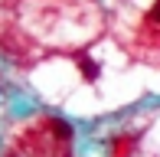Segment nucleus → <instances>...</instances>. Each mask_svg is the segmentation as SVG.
I'll return each mask as SVG.
<instances>
[{"mask_svg": "<svg viewBox=\"0 0 160 157\" xmlns=\"http://www.w3.org/2000/svg\"><path fill=\"white\" fill-rule=\"evenodd\" d=\"M75 62L82 66V72H85V82H95V78H98V72H101V69H98V62H92L85 53H78V56H75Z\"/></svg>", "mask_w": 160, "mask_h": 157, "instance_id": "nucleus-1", "label": "nucleus"}, {"mask_svg": "<svg viewBox=\"0 0 160 157\" xmlns=\"http://www.w3.org/2000/svg\"><path fill=\"white\" fill-rule=\"evenodd\" d=\"M49 128H52L56 134H62V138H72V128L65 124V121H59V118H56V121H49Z\"/></svg>", "mask_w": 160, "mask_h": 157, "instance_id": "nucleus-2", "label": "nucleus"}, {"mask_svg": "<svg viewBox=\"0 0 160 157\" xmlns=\"http://www.w3.org/2000/svg\"><path fill=\"white\" fill-rule=\"evenodd\" d=\"M7 157H20V154H7Z\"/></svg>", "mask_w": 160, "mask_h": 157, "instance_id": "nucleus-4", "label": "nucleus"}, {"mask_svg": "<svg viewBox=\"0 0 160 157\" xmlns=\"http://www.w3.org/2000/svg\"><path fill=\"white\" fill-rule=\"evenodd\" d=\"M147 23H160V0L154 3V10H150V17H147Z\"/></svg>", "mask_w": 160, "mask_h": 157, "instance_id": "nucleus-3", "label": "nucleus"}]
</instances>
